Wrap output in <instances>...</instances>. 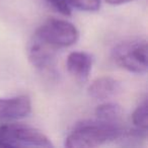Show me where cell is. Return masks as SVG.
<instances>
[{"mask_svg": "<svg viewBox=\"0 0 148 148\" xmlns=\"http://www.w3.org/2000/svg\"><path fill=\"white\" fill-rule=\"evenodd\" d=\"M121 128V124H108L97 119L82 121L74 126L64 145L67 148H95L114 143Z\"/></svg>", "mask_w": 148, "mask_h": 148, "instance_id": "1", "label": "cell"}, {"mask_svg": "<svg viewBox=\"0 0 148 148\" xmlns=\"http://www.w3.org/2000/svg\"><path fill=\"white\" fill-rule=\"evenodd\" d=\"M0 141L6 148L53 147L51 140L43 132L29 126L15 123L0 124Z\"/></svg>", "mask_w": 148, "mask_h": 148, "instance_id": "2", "label": "cell"}, {"mask_svg": "<svg viewBox=\"0 0 148 148\" xmlns=\"http://www.w3.org/2000/svg\"><path fill=\"white\" fill-rule=\"evenodd\" d=\"M113 60L118 66L135 74L147 72V41L133 39L119 43L112 51Z\"/></svg>", "mask_w": 148, "mask_h": 148, "instance_id": "3", "label": "cell"}, {"mask_svg": "<svg viewBox=\"0 0 148 148\" xmlns=\"http://www.w3.org/2000/svg\"><path fill=\"white\" fill-rule=\"evenodd\" d=\"M35 35L58 50L75 45L79 31L73 23L65 19L49 18L35 32Z\"/></svg>", "mask_w": 148, "mask_h": 148, "instance_id": "4", "label": "cell"}, {"mask_svg": "<svg viewBox=\"0 0 148 148\" xmlns=\"http://www.w3.org/2000/svg\"><path fill=\"white\" fill-rule=\"evenodd\" d=\"M59 50L46 43L34 34L27 47V55L31 64L41 72L55 71Z\"/></svg>", "mask_w": 148, "mask_h": 148, "instance_id": "5", "label": "cell"}, {"mask_svg": "<svg viewBox=\"0 0 148 148\" xmlns=\"http://www.w3.org/2000/svg\"><path fill=\"white\" fill-rule=\"evenodd\" d=\"M32 107V99L27 95L0 99V121H12L29 117Z\"/></svg>", "mask_w": 148, "mask_h": 148, "instance_id": "6", "label": "cell"}, {"mask_svg": "<svg viewBox=\"0 0 148 148\" xmlns=\"http://www.w3.org/2000/svg\"><path fill=\"white\" fill-rule=\"evenodd\" d=\"M92 62L90 54L82 51H74L68 55L66 67L69 74L75 80L84 83L87 81L92 69Z\"/></svg>", "mask_w": 148, "mask_h": 148, "instance_id": "7", "label": "cell"}, {"mask_svg": "<svg viewBox=\"0 0 148 148\" xmlns=\"http://www.w3.org/2000/svg\"><path fill=\"white\" fill-rule=\"evenodd\" d=\"M121 91V83L112 76H101L89 84L87 93L95 101H107Z\"/></svg>", "mask_w": 148, "mask_h": 148, "instance_id": "8", "label": "cell"}, {"mask_svg": "<svg viewBox=\"0 0 148 148\" xmlns=\"http://www.w3.org/2000/svg\"><path fill=\"white\" fill-rule=\"evenodd\" d=\"M147 139V132L137 128H127L122 126L117 139L114 143L122 147H139Z\"/></svg>", "mask_w": 148, "mask_h": 148, "instance_id": "9", "label": "cell"}, {"mask_svg": "<svg viewBox=\"0 0 148 148\" xmlns=\"http://www.w3.org/2000/svg\"><path fill=\"white\" fill-rule=\"evenodd\" d=\"M97 120L108 124H121L123 110L120 105L112 101H105L95 109Z\"/></svg>", "mask_w": 148, "mask_h": 148, "instance_id": "10", "label": "cell"}, {"mask_svg": "<svg viewBox=\"0 0 148 148\" xmlns=\"http://www.w3.org/2000/svg\"><path fill=\"white\" fill-rule=\"evenodd\" d=\"M133 127L142 131L147 132L148 129V105L147 99L144 97L143 101L137 106L132 114Z\"/></svg>", "mask_w": 148, "mask_h": 148, "instance_id": "11", "label": "cell"}, {"mask_svg": "<svg viewBox=\"0 0 148 148\" xmlns=\"http://www.w3.org/2000/svg\"><path fill=\"white\" fill-rule=\"evenodd\" d=\"M70 7H75L82 11L95 12L101 8V0H65Z\"/></svg>", "mask_w": 148, "mask_h": 148, "instance_id": "12", "label": "cell"}, {"mask_svg": "<svg viewBox=\"0 0 148 148\" xmlns=\"http://www.w3.org/2000/svg\"><path fill=\"white\" fill-rule=\"evenodd\" d=\"M44 2L56 12L64 15V16H70L71 15V7L66 2L65 0H43Z\"/></svg>", "mask_w": 148, "mask_h": 148, "instance_id": "13", "label": "cell"}, {"mask_svg": "<svg viewBox=\"0 0 148 148\" xmlns=\"http://www.w3.org/2000/svg\"><path fill=\"white\" fill-rule=\"evenodd\" d=\"M108 4L111 5H122V4H126V3H130L136 1V0H105Z\"/></svg>", "mask_w": 148, "mask_h": 148, "instance_id": "14", "label": "cell"}, {"mask_svg": "<svg viewBox=\"0 0 148 148\" xmlns=\"http://www.w3.org/2000/svg\"><path fill=\"white\" fill-rule=\"evenodd\" d=\"M0 147L6 148V147H5V145H4V144H3V143H2V142H1V141H0Z\"/></svg>", "mask_w": 148, "mask_h": 148, "instance_id": "15", "label": "cell"}]
</instances>
